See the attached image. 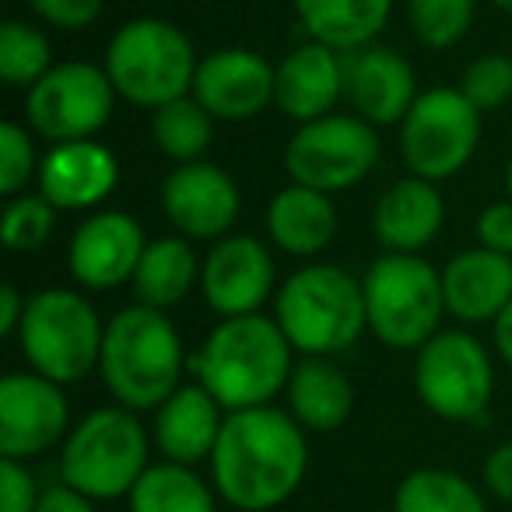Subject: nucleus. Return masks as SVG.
Returning a JSON list of instances; mask_svg holds the SVG:
<instances>
[{"label": "nucleus", "instance_id": "f257e3e1", "mask_svg": "<svg viewBox=\"0 0 512 512\" xmlns=\"http://www.w3.org/2000/svg\"><path fill=\"white\" fill-rule=\"evenodd\" d=\"M207 463L214 491L232 509L271 512L285 505L306 481V428L271 404L232 411Z\"/></svg>", "mask_w": 512, "mask_h": 512}, {"label": "nucleus", "instance_id": "f03ea898", "mask_svg": "<svg viewBox=\"0 0 512 512\" xmlns=\"http://www.w3.org/2000/svg\"><path fill=\"white\" fill-rule=\"evenodd\" d=\"M292 351L278 320L264 313L232 316L207 334L190 358V372L228 414L249 411L267 407L281 390H288L295 369Z\"/></svg>", "mask_w": 512, "mask_h": 512}, {"label": "nucleus", "instance_id": "7ed1b4c3", "mask_svg": "<svg viewBox=\"0 0 512 512\" xmlns=\"http://www.w3.org/2000/svg\"><path fill=\"white\" fill-rule=\"evenodd\" d=\"M183 369L190 362L169 313L137 302L106 323L99 376L120 407L134 414L158 411L179 390Z\"/></svg>", "mask_w": 512, "mask_h": 512}, {"label": "nucleus", "instance_id": "20e7f679", "mask_svg": "<svg viewBox=\"0 0 512 512\" xmlns=\"http://www.w3.org/2000/svg\"><path fill=\"white\" fill-rule=\"evenodd\" d=\"M274 320L295 351L306 358H330L351 348L369 327L365 288L344 267L309 264L281 285Z\"/></svg>", "mask_w": 512, "mask_h": 512}, {"label": "nucleus", "instance_id": "39448f33", "mask_svg": "<svg viewBox=\"0 0 512 512\" xmlns=\"http://www.w3.org/2000/svg\"><path fill=\"white\" fill-rule=\"evenodd\" d=\"M148 432L127 407H99L85 414L60 449V481L92 502L130 498L148 463Z\"/></svg>", "mask_w": 512, "mask_h": 512}, {"label": "nucleus", "instance_id": "423d86ee", "mask_svg": "<svg viewBox=\"0 0 512 512\" xmlns=\"http://www.w3.org/2000/svg\"><path fill=\"white\" fill-rule=\"evenodd\" d=\"M197 53L179 25L165 18H134L106 46V74L116 95L141 109H162L193 92Z\"/></svg>", "mask_w": 512, "mask_h": 512}, {"label": "nucleus", "instance_id": "0eeeda50", "mask_svg": "<svg viewBox=\"0 0 512 512\" xmlns=\"http://www.w3.org/2000/svg\"><path fill=\"white\" fill-rule=\"evenodd\" d=\"M365 288V316L376 341L397 351H421L446 316L442 271L418 253H383L372 260Z\"/></svg>", "mask_w": 512, "mask_h": 512}, {"label": "nucleus", "instance_id": "6e6552de", "mask_svg": "<svg viewBox=\"0 0 512 512\" xmlns=\"http://www.w3.org/2000/svg\"><path fill=\"white\" fill-rule=\"evenodd\" d=\"M106 323L95 306L71 288H46L32 295L25 320L18 327V344L32 372L67 386L99 369Z\"/></svg>", "mask_w": 512, "mask_h": 512}, {"label": "nucleus", "instance_id": "1a4fd4ad", "mask_svg": "<svg viewBox=\"0 0 512 512\" xmlns=\"http://www.w3.org/2000/svg\"><path fill=\"white\" fill-rule=\"evenodd\" d=\"M414 390L442 421H481L495 393V369L484 344L467 330H439L414 362Z\"/></svg>", "mask_w": 512, "mask_h": 512}, {"label": "nucleus", "instance_id": "9d476101", "mask_svg": "<svg viewBox=\"0 0 512 512\" xmlns=\"http://www.w3.org/2000/svg\"><path fill=\"white\" fill-rule=\"evenodd\" d=\"M481 144V113L460 88H428L400 123V155L411 176L442 183L463 172Z\"/></svg>", "mask_w": 512, "mask_h": 512}, {"label": "nucleus", "instance_id": "9b49d317", "mask_svg": "<svg viewBox=\"0 0 512 512\" xmlns=\"http://www.w3.org/2000/svg\"><path fill=\"white\" fill-rule=\"evenodd\" d=\"M379 162L376 127L362 116L330 113L299 123L285 148V169L292 183L320 193H341L362 183Z\"/></svg>", "mask_w": 512, "mask_h": 512}, {"label": "nucleus", "instance_id": "f8f14e48", "mask_svg": "<svg viewBox=\"0 0 512 512\" xmlns=\"http://www.w3.org/2000/svg\"><path fill=\"white\" fill-rule=\"evenodd\" d=\"M113 99L116 88L106 67L71 60V64H57L36 88H29L25 113H29V127L46 141H88L109 123Z\"/></svg>", "mask_w": 512, "mask_h": 512}, {"label": "nucleus", "instance_id": "ddd939ff", "mask_svg": "<svg viewBox=\"0 0 512 512\" xmlns=\"http://www.w3.org/2000/svg\"><path fill=\"white\" fill-rule=\"evenodd\" d=\"M71 404L53 379L39 372H11L0 379V456L32 460L64 442Z\"/></svg>", "mask_w": 512, "mask_h": 512}, {"label": "nucleus", "instance_id": "4468645a", "mask_svg": "<svg viewBox=\"0 0 512 512\" xmlns=\"http://www.w3.org/2000/svg\"><path fill=\"white\" fill-rule=\"evenodd\" d=\"M200 292L221 320L260 313V306L274 292L271 249L253 235L218 239L200 267Z\"/></svg>", "mask_w": 512, "mask_h": 512}, {"label": "nucleus", "instance_id": "2eb2a0df", "mask_svg": "<svg viewBox=\"0 0 512 512\" xmlns=\"http://www.w3.org/2000/svg\"><path fill=\"white\" fill-rule=\"evenodd\" d=\"M274 92H278V67H271L260 53L242 50V46L207 53L193 78V99L214 120L225 123L260 116L274 102Z\"/></svg>", "mask_w": 512, "mask_h": 512}, {"label": "nucleus", "instance_id": "dca6fc26", "mask_svg": "<svg viewBox=\"0 0 512 512\" xmlns=\"http://www.w3.org/2000/svg\"><path fill=\"white\" fill-rule=\"evenodd\" d=\"M144 249L148 242L130 214L102 211L74 228V239L67 246V271L81 288L109 292L123 281H134Z\"/></svg>", "mask_w": 512, "mask_h": 512}, {"label": "nucleus", "instance_id": "f3484780", "mask_svg": "<svg viewBox=\"0 0 512 512\" xmlns=\"http://www.w3.org/2000/svg\"><path fill=\"white\" fill-rule=\"evenodd\" d=\"M239 207L235 179L204 158L176 165L162 183V211L186 239H225Z\"/></svg>", "mask_w": 512, "mask_h": 512}, {"label": "nucleus", "instance_id": "a211bd4d", "mask_svg": "<svg viewBox=\"0 0 512 512\" xmlns=\"http://www.w3.org/2000/svg\"><path fill=\"white\" fill-rule=\"evenodd\" d=\"M120 183V162L99 141L53 144L39 162V193L57 211H85L113 193Z\"/></svg>", "mask_w": 512, "mask_h": 512}, {"label": "nucleus", "instance_id": "6ab92c4d", "mask_svg": "<svg viewBox=\"0 0 512 512\" xmlns=\"http://www.w3.org/2000/svg\"><path fill=\"white\" fill-rule=\"evenodd\" d=\"M344 71H348L344 95L351 99L355 116H362L372 127L404 123L421 95L418 81H414V67L400 53L386 50V46L358 50Z\"/></svg>", "mask_w": 512, "mask_h": 512}, {"label": "nucleus", "instance_id": "aec40b11", "mask_svg": "<svg viewBox=\"0 0 512 512\" xmlns=\"http://www.w3.org/2000/svg\"><path fill=\"white\" fill-rule=\"evenodd\" d=\"M446 313L463 323H495L512 302V256L491 249H463L442 267Z\"/></svg>", "mask_w": 512, "mask_h": 512}, {"label": "nucleus", "instance_id": "412c9836", "mask_svg": "<svg viewBox=\"0 0 512 512\" xmlns=\"http://www.w3.org/2000/svg\"><path fill=\"white\" fill-rule=\"evenodd\" d=\"M228 411L200 383L179 386L155 411V446L169 463L197 467L211 460Z\"/></svg>", "mask_w": 512, "mask_h": 512}, {"label": "nucleus", "instance_id": "4be33fe9", "mask_svg": "<svg viewBox=\"0 0 512 512\" xmlns=\"http://www.w3.org/2000/svg\"><path fill=\"white\" fill-rule=\"evenodd\" d=\"M344 85H348V71L337 50L323 43H306L278 64L274 106L292 120L313 123L320 116H330V109L344 95Z\"/></svg>", "mask_w": 512, "mask_h": 512}, {"label": "nucleus", "instance_id": "5701e85b", "mask_svg": "<svg viewBox=\"0 0 512 512\" xmlns=\"http://www.w3.org/2000/svg\"><path fill=\"white\" fill-rule=\"evenodd\" d=\"M442 221H446V200L439 186L418 176L393 183L372 211V228L386 253H418L439 235Z\"/></svg>", "mask_w": 512, "mask_h": 512}, {"label": "nucleus", "instance_id": "b1692460", "mask_svg": "<svg viewBox=\"0 0 512 512\" xmlns=\"http://www.w3.org/2000/svg\"><path fill=\"white\" fill-rule=\"evenodd\" d=\"M267 232L274 246L292 256H316L334 242L337 235V207L330 193L309 190V186H285L267 204Z\"/></svg>", "mask_w": 512, "mask_h": 512}, {"label": "nucleus", "instance_id": "393cba45", "mask_svg": "<svg viewBox=\"0 0 512 512\" xmlns=\"http://www.w3.org/2000/svg\"><path fill=\"white\" fill-rule=\"evenodd\" d=\"M288 414L306 432H337L355 411L351 379L330 358H306L295 362L288 379Z\"/></svg>", "mask_w": 512, "mask_h": 512}, {"label": "nucleus", "instance_id": "a878e982", "mask_svg": "<svg viewBox=\"0 0 512 512\" xmlns=\"http://www.w3.org/2000/svg\"><path fill=\"white\" fill-rule=\"evenodd\" d=\"M302 29L330 50H365L386 29L393 0H292Z\"/></svg>", "mask_w": 512, "mask_h": 512}, {"label": "nucleus", "instance_id": "bb28decb", "mask_svg": "<svg viewBox=\"0 0 512 512\" xmlns=\"http://www.w3.org/2000/svg\"><path fill=\"white\" fill-rule=\"evenodd\" d=\"M200 267L204 264H197V253H193L190 242L179 239V235H162V239L148 242L130 285H134L141 306L169 313L172 306H179L193 292V285L200 281Z\"/></svg>", "mask_w": 512, "mask_h": 512}, {"label": "nucleus", "instance_id": "cd10ccee", "mask_svg": "<svg viewBox=\"0 0 512 512\" xmlns=\"http://www.w3.org/2000/svg\"><path fill=\"white\" fill-rule=\"evenodd\" d=\"M130 512H218V491L193 467L151 463L127 498Z\"/></svg>", "mask_w": 512, "mask_h": 512}, {"label": "nucleus", "instance_id": "c85d7f7f", "mask_svg": "<svg viewBox=\"0 0 512 512\" xmlns=\"http://www.w3.org/2000/svg\"><path fill=\"white\" fill-rule=\"evenodd\" d=\"M393 512H488L484 495L446 467L411 470L393 491Z\"/></svg>", "mask_w": 512, "mask_h": 512}, {"label": "nucleus", "instance_id": "c756f323", "mask_svg": "<svg viewBox=\"0 0 512 512\" xmlns=\"http://www.w3.org/2000/svg\"><path fill=\"white\" fill-rule=\"evenodd\" d=\"M151 137H155L158 151L176 162H200L214 137V116L200 106L193 95L169 102V106L155 109L151 116Z\"/></svg>", "mask_w": 512, "mask_h": 512}, {"label": "nucleus", "instance_id": "7c9ffc66", "mask_svg": "<svg viewBox=\"0 0 512 512\" xmlns=\"http://www.w3.org/2000/svg\"><path fill=\"white\" fill-rule=\"evenodd\" d=\"M53 71L50 39L25 22L0 25V78L11 88H36Z\"/></svg>", "mask_w": 512, "mask_h": 512}, {"label": "nucleus", "instance_id": "2f4dec72", "mask_svg": "<svg viewBox=\"0 0 512 512\" xmlns=\"http://www.w3.org/2000/svg\"><path fill=\"white\" fill-rule=\"evenodd\" d=\"M477 0H407V25L428 50H449L470 32Z\"/></svg>", "mask_w": 512, "mask_h": 512}, {"label": "nucleus", "instance_id": "473e14b6", "mask_svg": "<svg viewBox=\"0 0 512 512\" xmlns=\"http://www.w3.org/2000/svg\"><path fill=\"white\" fill-rule=\"evenodd\" d=\"M53 221H57V207L43 197V193H18L4 207V242L8 249L18 253H32V249L46 246L53 235Z\"/></svg>", "mask_w": 512, "mask_h": 512}, {"label": "nucleus", "instance_id": "72a5a7b5", "mask_svg": "<svg viewBox=\"0 0 512 512\" xmlns=\"http://www.w3.org/2000/svg\"><path fill=\"white\" fill-rule=\"evenodd\" d=\"M460 92L467 95V102L477 113H491V109L505 106L512 99V57L484 53V57L470 60L460 78Z\"/></svg>", "mask_w": 512, "mask_h": 512}, {"label": "nucleus", "instance_id": "f704fd0d", "mask_svg": "<svg viewBox=\"0 0 512 512\" xmlns=\"http://www.w3.org/2000/svg\"><path fill=\"white\" fill-rule=\"evenodd\" d=\"M32 176H39V158L29 127L11 120L0 123V190L8 197H18Z\"/></svg>", "mask_w": 512, "mask_h": 512}, {"label": "nucleus", "instance_id": "c9c22d12", "mask_svg": "<svg viewBox=\"0 0 512 512\" xmlns=\"http://www.w3.org/2000/svg\"><path fill=\"white\" fill-rule=\"evenodd\" d=\"M39 498L43 491L22 460H0V512H36Z\"/></svg>", "mask_w": 512, "mask_h": 512}, {"label": "nucleus", "instance_id": "e433bc0d", "mask_svg": "<svg viewBox=\"0 0 512 512\" xmlns=\"http://www.w3.org/2000/svg\"><path fill=\"white\" fill-rule=\"evenodd\" d=\"M32 11L60 32H81L102 15L106 0H29Z\"/></svg>", "mask_w": 512, "mask_h": 512}, {"label": "nucleus", "instance_id": "4c0bfd02", "mask_svg": "<svg viewBox=\"0 0 512 512\" xmlns=\"http://www.w3.org/2000/svg\"><path fill=\"white\" fill-rule=\"evenodd\" d=\"M477 242L491 253L512 256V200H498L477 214Z\"/></svg>", "mask_w": 512, "mask_h": 512}, {"label": "nucleus", "instance_id": "58836bf2", "mask_svg": "<svg viewBox=\"0 0 512 512\" xmlns=\"http://www.w3.org/2000/svg\"><path fill=\"white\" fill-rule=\"evenodd\" d=\"M484 488L502 502H512V442L491 449L484 460Z\"/></svg>", "mask_w": 512, "mask_h": 512}, {"label": "nucleus", "instance_id": "ea45409f", "mask_svg": "<svg viewBox=\"0 0 512 512\" xmlns=\"http://www.w3.org/2000/svg\"><path fill=\"white\" fill-rule=\"evenodd\" d=\"M36 512H95V502L81 491H74L71 484H50L43 488V498H39Z\"/></svg>", "mask_w": 512, "mask_h": 512}, {"label": "nucleus", "instance_id": "a19ab883", "mask_svg": "<svg viewBox=\"0 0 512 512\" xmlns=\"http://www.w3.org/2000/svg\"><path fill=\"white\" fill-rule=\"evenodd\" d=\"M25 306H29V299H22L15 285H4V292H0V337L18 334L25 320Z\"/></svg>", "mask_w": 512, "mask_h": 512}, {"label": "nucleus", "instance_id": "79ce46f5", "mask_svg": "<svg viewBox=\"0 0 512 512\" xmlns=\"http://www.w3.org/2000/svg\"><path fill=\"white\" fill-rule=\"evenodd\" d=\"M491 337H495V348L502 355V362L512 369V302L498 313V320L491 323Z\"/></svg>", "mask_w": 512, "mask_h": 512}, {"label": "nucleus", "instance_id": "37998d69", "mask_svg": "<svg viewBox=\"0 0 512 512\" xmlns=\"http://www.w3.org/2000/svg\"><path fill=\"white\" fill-rule=\"evenodd\" d=\"M505 193H509V200H512V158H509V165H505Z\"/></svg>", "mask_w": 512, "mask_h": 512}, {"label": "nucleus", "instance_id": "c03bdc74", "mask_svg": "<svg viewBox=\"0 0 512 512\" xmlns=\"http://www.w3.org/2000/svg\"><path fill=\"white\" fill-rule=\"evenodd\" d=\"M491 4H495V8H502V11H509V15H512V0H491Z\"/></svg>", "mask_w": 512, "mask_h": 512}]
</instances>
